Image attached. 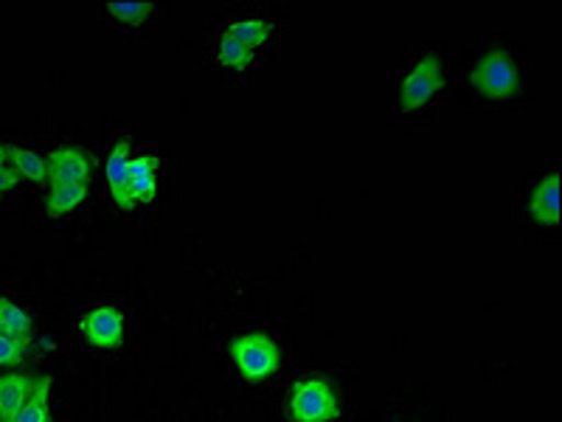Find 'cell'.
<instances>
[{
	"instance_id": "1",
	"label": "cell",
	"mask_w": 562,
	"mask_h": 422,
	"mask_svg": "<svg viewBox=\"0 0 562 422\" xmlns=\"http://www.w3.org/2000/svg\"><path fill=\"white\" fill-rule=\"evenodd\" d=\"M288 409L295 422H333L340 414L333 386L318 375L295 380L288 397Z\"/></svg>"
},
{
	"instance_id": "2",
	"label": "cell",
	"mask_w": 562,
	"mask_h": 422,
	"mask_svg": "<svg viewBox=\"0 0 562 422\" xmlns=\"http://www.w3.org/2000/svg\"><path fill=\"white\" fill-rule=\"evenodd\" d=\"M470 82L479 93H484L486 99H509L520 90V70L515 57L504 48H495V52L484 54V57L475 63L473 74H470Z\"/></svg>"
},
{
	"instance_id": "3",
	"label": "cell",
	"mask_w": 562,
	"mask_h": 422,
	"mask_svg": "<svg viewBox=\"0 0 562 422\" xmlns=\"http://www.w3.org/2000/svg\"><path fill=\"white\" fill-rule=\"evenodd\" d=\"M231 358L237 364L239 375L250 384H259V380L276 375V369L281 366V352L276 346V341L265 333H248L239 335L234 344H231Z\"/></svg>"
},
{
	"instance_id": "4",
	"label": "cell",
	"mask_w": 562,
	"mask_h": 422,
	"mask_svg": "<svg viewBox=\"0 0 562 422\" xmlns=\"http://www.w3.org/2000/svg\"><path fill=\"white\" fill-rule=\"evenodd\" d=\"M445 85V74H441V63L434 54H425V57L416 59L414 70L403 79V88H400V108L405 113H416L419 108L430 102Z\"/></svg>"
},
{
	"instance_id": "5",
	"label": "cell",
	"mask_w": 562,
	"mask_h": 422,
	"mask_svg": "<svg viewBox=\"0 0 562 422\" xmlns=\"http://www.w3.org/2000/svg\"><path fill=\"white\" fill-rule=\"evenodd\" d=\"M93 155L82 147H59L45 158L48 184L52 186H88L93 173Z\"/></svg>"
},
{
	"instance_id": "6",
	"label": "cell",
	"mask_w": 562,
	"mask_h": 422,
	"mask_svg": "<svg viewBox=\"0 0 562 422\" xmlns=\"http://www.w3.org/2000/svg\"><path fill=\"white\" fill-rule=\"evenodd\" d=\"M79 333L85 335L90 346H99V349H113L124 341V315L119 308H104L90 310L88 315H82L79 321Z\"/></svg>"
},
{
	"instance_id": "7",
	"label": "cell",
	"mask_w": 562,
	"mask_h": 422,
	"mask_svg": "<svg viewBox=\"0 0 562 422\" xmlns=\"http://www.w3.org/2000/svg\"><path fill=\"white\" fill-rule=\"evenodd\" d=\"M130 160H133V147L130 141H119L108 153V164H104V178H108V189L113 195L115 206L122 209H133V198H130Z\"/></svg>"
},
{
	"instance_id": "8",
	"label": "cell",
	"mask_w": 562,
	"mask_h": 422,
	"mask_svg": "<svg viewBox=\"0 0 562 422\" xmlns=\"http://www.w3.org/2000/svg\"><path fill=\"white\" fill-rule=\"evenodd\" d=\"M40 384H43L40 375H23V371L3 375L0 378V420H7L14 411L23 409L37 395Z\"/></svg>"
},
{
	"instance_id": "9",
	"label": "cell",
	"mask_w": 562,
	"mask_h": 422,
	"mask_svg": "<svg viewBox=\"0 0 562 422\" xmlns=\"http://www.w3.org/2000/svg\"><path fill=\"white\" fill-rule=\"evenodd\" d=\"M158 192V160L153 155H138L130 160V198L133 203H153Z\"/></svg>"
},
{
	"instance_id": "10",
	"label": "cell",
	"mask_w": 562,
	"mask_h": 422,
	"mask_svg": "<svg viewBox=\"0 0 562 422\" xmlns=\"http://www.w3.org/2000/svg\"><path fill=\"white\" fill-rule=\"evenodd\" d=\"M531 218L537 225H557L560 223V184H557V173H551L543 184L535 186L529 200Z\"/></svg>"
},
{
	"instance_id": "11",
	"label": "cell",
	"mask_w": 562,
	"mask_h": 422,
	"mask_svg": "<svg viewBox=\"0 0 562 422\" xmlns=\"http://www.w3.org/2000/svg\"><path fill=\"white\" fill-rule=\"evenodd\" d=\"M0 333L12 335L18 341H32L34 338V321L26 310L14 304L12 299L0 296Z\"/></svg>"
},
{
	"instance_id": "12",
	"label": "cell",
	"mask_w": 562,
	"mask_h": 422,
	"mask_svg": "<svg viewBox=\"0 0 562 422\" xmlns=\"http://www.w3.org/2000/svg\"><path fill=\"white\" fill-rule=\"evenodd\" d=\"M9 167L20 175V178L32 180V184H48V167H45V158L34 149L12 147L9 144Z\"/></svg>"
},
{
	"instance_id": "13",
	"label": "cell",
	"mask_w": 562,
	"mask_h": 422,
	"mask_svg": "<svg viewBox=\"0 0 562 422\" xmlns=\"http://www.w3.org/2000/svg\"><path fill=\"white\" fill-rule=\"evenodd\" d=\"M85 198H88V186H52V192L45 198V211L52 218H65L74 209H79Z\"/></svg>"
},
{
	"instance_id": "14",
	"label": "cell",
	"mask_w": 562,
	"mask_h": 422,
	"mask_svg": "<svg viewBox=\"0 0 562 422\" xmlns=\"http://www.w3.org/2000/svg\"><path fill=\"white\" fill-rule=\"evenodd\" d=\"M48 395H52V378H43L37 395L29 400L20 411L0 422H52V409H48Z\"/></svg>"
},
{
	"instance_id": "15",
	"label": "cell",
	"mask_w": 562,
	"mask_h": 422,
	"mask_svg": "<svg viewBox=\"0 0 562 422\" xmlns=\"http://www.w3.org/2000/svg\"><path fill=\"white\" fill-rule=\"evenodd\" d=\"M225 34L239 40V43L248 45V48H256V45H262L265 40H268L270 26L268 23H262V20H234Z\"/></svg>"
},
{
	"instance_id": "16",
	"label": "cell",
	"mask_w": 562,
	"mask_h": 422,
	"mask_svg": "<svg viewBox=\"0 0 562 422\" xmlns=\"http://www.w3.org/2000/svg\"><path fill=\"white\" fill-rule=\"evenodd\" d=\"M250 59H254V48H248V45H243L239 40L228 37V34H223L220 37V63L228 65V68H248Z\"/></svg>"
},
{
	"instance_id": "17",
	"label": "cell",
	"mask_w": 562,
	"mask_h": 422,
	"mask_svg": "<svg viewBox=\"0 0 562 422\" xmlns=\"http://www.w3.org/2000/svg\"><path fill=\"white\" fill-rule=\"evenodd\" d=\"M29 355L26 341H18L12 335L0 333V366H18L23 364Z\"/></svg>"
},
{
	"instance_id": "18",
	"label": "cell",
	"mask_w": 562,
	"mask_h": 422,
	"mask_svg": "<svg viewBox=\"0 0 562 422\" xmlns=\"http://www.w3.org/2000/svg\"><path fill=\"white\" fill-rule=\"evenodd\" d=\"M110 12L122 20V23L133 26V23H140V20L153 12V3H147V0H138V3H110Z\"/></svg>"
},
{
	"instance_id": "19",
	"label": "cell",
	"mask_w": 562,
	"mask_h": 422,
	"mask_svg": "<svg viewBox=\"0 0 562 422\" xmlns=\"http://www.w3.org/2000/svg\"><path fill=\"white\" fill-rule=\"evenodd\" d=\"M18 180H20V175L14 173L12 167H3V169H0V195L9 192V189H12V186L18 184Z\"/></svg>"
},
{
	"instance_id": "20",
	"label": "cell",
	"mask_w": 562,
	"mask_h": 422,
	"mask_svg": "<svg viewBox=\"0 0 562 422\" xmlns=\"http://www.w3.org/2000/svg\"><path fill=\"white\" fill-rule=\"evenodd\" d=\"M9 167V144H0V169Z\"/></svg>"
}]
</instances>
